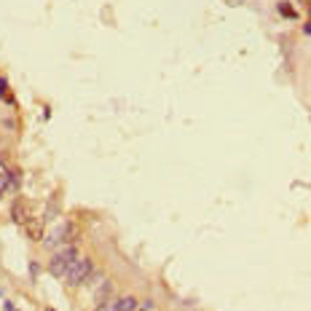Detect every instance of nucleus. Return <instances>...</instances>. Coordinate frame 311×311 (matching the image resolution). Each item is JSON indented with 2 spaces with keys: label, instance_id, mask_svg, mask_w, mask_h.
I'll return each mask as SVG.
<instances>
[{
  "label": "nucleus",
  "instance_id": "1",
  "mask_svg": "<svg viewBox=\"0 0 311 311\" xmlns=\"http://www.w3.org/2000/svg\"><path fill=\"white\" fill-rule=\"evenodd\" d=\"M75 242V225L70 223V220H62L57 225H51L49 231L43 233V250L46 252H57L59 247H65V244H73Z\"/></svg>",
  "mask_w": 311,
  "mask_h": 311
},
{
  "label": "nucleus",
  "instance_id": "2",
  "mask_svg": "<svg viewBox=\"0 0 311 311\" xmlns=\"http://www.w3.org/2000/svg\"><path fill=\"white\" fill-rule=\"evenodd\" d=\"M78 258H81V250H78V244H75V242H73V244L59 247V250H57V252H51V258H49V274L62 279Z\"/></svg>",
  "mask_w": 311,
  "mask_h": 311
},
{
  "label": "nucleus",
  "instance_id": "3",
  "mask_svg": "<svg viewBox=\"0 0 311 311\" xmlns=\"http://www.w3.org/2000/svg\"><path fill=\"white\" fill-rule=\"evenodd\" d=\"M94 271H97V266H94V260L89 258V255H81L73 266H70V271L62 279H65V284L70 287V290H75V287H83V284H89V279L94 276Z\"/></svg>",
  "mask_w": 311,
  "mask_h": 311
},
{
  "label": "nucleus",
  "instance_id": "4",
  "mask_svg": "<svg viewBox=\"0 0 311 311\" xmlns=\"http://www.w3.org/2000/svg\"><path fill=\"white\" fill-rule=\"evenodd\" d=\"M19 188V172L14 167H9L6 161H0V193Z\"/></svg>",
  "mask_w": 311,
  "mask_h": 311
},
{
  "label": "nucleus",
  "instance_id": "5",
  "mask_svg": "<svg viewBox=\"0 0 311 311\" xmlns=\"http://www.w3.org/2000/svg\"><path fill=\"white\" fill-rule=\"evenodd\" d=\"M276 14H279L282 19H287V22H292V19H298V17H300L298 9H295L290 0H279V3H276Z\"/></svg>",
  "mask_w": 311,
  "mask_h": 311
},
{
  "label": "nucleus",
  "instance_id": "6",
  "mask_svg": "<svg viewBox=\"0 0 311 311\" xmlns=\"http://www.w3.org/2000/svg\"><path fill=\"white\" fill-rule=\"evenodd\" d=\"M113 287H115V282L113 279H105L102 282V287H97V292H94V303L99 306V303H105V300H110V295H113Z\"/></svg>",
  "mask_w": 311,
  "mask_h": 311
},
{
  "label": "nucleus",
  "instance_id": "7",
  "mask_svg": "<svg viewBox=\"0 0 311 311\" xmlns=\"http://www.w3.org/2000/svg\"><path fill=\"white\" fill-rule=\"evenodd\" d=\"M118 311H139V300L134 295H123L118 300Z\"/></svg>",
  "mask_w": 311,
  "mask_h": 311
},
{
  "label": "nucleus",
  "instance_id": "8",
  "mask_svg": "<svg viewBox=\"0 0 311 311\" xmlns=\"http://www.w3.org/2000/svg\"><path fill=\"white\" fill-rule=\"evenodd\" d=\"M118 300H121V298H110V300L99 303V306H97L94 311H118Z\"/></svg>",
  "mask_w": 311,
  "mask_h": 311
},
{
  "label": "nucleus",
  "instance_id": "9",
  "mask_svg": "<svg viewBox=\"0 0 311 311\" xmlns=\"http://www.w3.org/2000/svg\"><path fill=\"white\" fill-rule=\"evenodd\" d=\"M6 97H9V78L0 75V99H6Z\"/></svg>",
  "mask_w": 311,
  "mask_h": 311
},
{
  "label": "nucleus",
  "instance_id": "10",
  "mask_svg": "<svg viewBox=\"0 0 311 311\" xmlns=\"http://www.w3.org/2000/svg\"><path fill=\"white\" fill-rule=\"evenodd\" d=\"M303 35H311V6H308V22H303Z\"/></svg>",
  "mask_w": 311,
  "mask_h": 311
},
{
  "label": "nucleus",
  "instance_id": "11",
  "mask_svg": "<svg viewBox=\"0 0 311 311\" xmlns=\"http://www.w3.org/2000/svg\"><path fill=\"white\" fill-rule=\"evenodd\" d=\"M3 308H6V311H19V308L11 303V300H6V303H3Z\"/></svg>",
  "mask_w": 311,
  "mask_h": 311
}]
</instances>
